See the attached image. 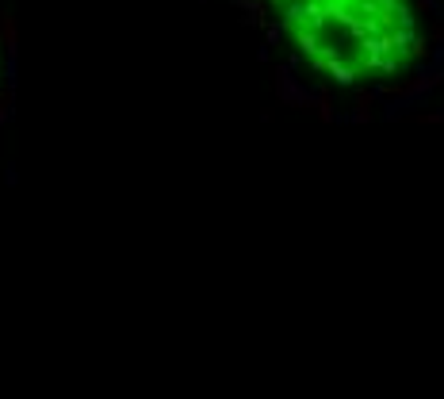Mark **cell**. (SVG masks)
<instances>
[{"instance_id":"6da1fadb","label":"cell","mask_w":444,"mask_h":399,"mask_svg":"<svg viewBox=\"0 0 444 399\" xmlns=\"http://www.w3.org/2000/svg\"><path fill=\"white\" fill-rule=\"evenodd\" d=\"M268 27L314 77L345 89L410 73L421 54L418 0H257Z\"/></svg>"}]
</instances>
